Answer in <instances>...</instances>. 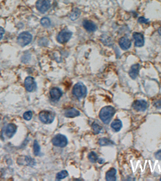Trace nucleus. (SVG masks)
Returning <instances> with one entry per match:
<instances>
[{
  "label": "nucleus",
  "mask_w": 161,
  "mask_h": 181,
  "mask_svg": "<svg viewBox=\"0 0 161 181\" xmlns=\"http://www.w3.org/2000/svg\"><path fill=\"white\" fill-rule=\"evenodd\" d=\"M115 113V109L114 107L111 106H105L102 108L99 112V118L103 123L108 124Z\"/></svg>",
  "instance_id": "nucleus-1"
},
{
  "label": "nucleus",
  "mask_w": 161,
  "mask_h": 181,
  "mask_svg": "<svg viewBox=\"0 0 161 181\" xmlns=\"http://www.w3.org/2000/svg\"><path fill=\"white\" fill-rule=\"evenodd\" d=\"M32 40V36L27 32H23L17 37V42L20 46L24 47L29 45Z\"/></svg>",
  "instance_id": "nucleus-2"
},
{
  "label": "nucleus",
  "mask_w": 161,
  "mask_h": 181,
  "mask_svg": "<svg viewBox=\"0 0 161 181\" xmlns=\"http://www.w3.org/2000/svg\"><path fill=\"white\" fill-rule=\"evenodd\" d=\"M73 93L78 98L84 97L87 94V88L82 83H78L74 86Z\"/></svg>",
  "instance_id": "nucleus-3"
},
{
  "label": "nucleus",
  "mask_w": 161,
  "mask_h": 181,
  "mask_svg": "<svg viewBox=\"0 0 161 181\" xmlns=\"http://www.w3.org/2000/svg\"><path fill=\"white\" fill-rule=\"evenodd\" d=\"M54 115L51 112L49 111H42L39 114V118L42 123L44 124H51L53 121Z\"/></svg>",
  "instance_id": "nucleus-4"
},
{
  "label": "nucleus",
  "mask_w": 161,
  "mask_h": 181,
  "mask_svg": "<svg viewBox=\"0 0 161 181\" xmlns=\"http://www.w3.org/2000/svg\"><path fill=\"white\" fill-rule=\"evenodd\" d=\"M52 143L55 146L64 147L67 145L68 141L67 138L63 134H58L54 137Z\"/></svg>",
  "instance_id": "nucleus-5"
},
{
  "label": "nucleus",
  "mask_w": 161,
  "mask_h": 181,
  "mask_svg": "<svg viewBox=\"0 0 161 181\" xmlns=\"http://www.w3.org/2000/svg\"><path fill=\"white\" fill-rule=\"evenodd\" d=\"M51 4L49 0H38L36 3L37 10L40 13H44L50 8Z\"/></svg>",
  "instance_id": "nucleus-6"
},
{
  "label": "nucleus",
  "mask_w": 161,
  "mask_h": 181,
  "mask_svg": "<svg viewBox=\"0 0 161 181\" xmlns=\"http://www.w3.org/2000/svg\"><path fill=\"white\" fill-rule=\"evenodd\" d=\"M72 35V32L69 30L67 29L62 30L58 36V41L61 44H64L69 41Z\"/></svg>",
  "instance_id": "nucleus-7"
},
{
  "label": "nucleus",
  "mask_w": 161,
  "mask_h": 181,
  "mask_svg": "<svg viewBox=\"0 0 161 181\" xmlns=\"http://www.w3.org/2000/svg\"><path fill=\"white\" fill-rule=\"evenodd\" d=\"M133 108L138 111L144 112L148 107V103L144 100H137L133 103Z\"/></svg>",
  "instance_id": "nucleus-8"
},
{
  "label": "nucleus",
  "mask_w": 161,
  "mask_h": 181,
  "mask_svg": "<svg viewBox=\"0 0 161 181\" xmlns=\"http://www.w3.org/2000/svg\"><path fill=\"white\" fill-rule=\"evenodd\" d=\"M25 86L26 90L32 92L36 89V84L33 77H28L25 80Z\"/></svg>",
  "instance_id": "nucleus-9"
},
{
  "label": "nucleus",
  "mask_w": 161,
  "mask_h": 181,
  "mask_svg": "<svg viewBox=\"0 0 161 181\" xmlns=\"http://www.w3.org/2000/svg\"><path fill=\"white\" fill-rule=\"evenodd\" d=\"M133 37L135 40V46L141 47L144 45L145 40L142 34L140 33L135 32L133 34Z\"/></svg>",
  "instance_id": "nucleus-10"
},
{
  "label": "nucleus",
  "mask_w": 161,
  "mask_h": 181,
  "mask_svg": "<svg viewBox=\"0 0 161 181\" xmlns=\"http://www.w3.org/2000/svg\"><path fill=\"white\" fill-rule=\"evenodd\" d=\"M51 99L53 101H58L61 96L62 93L60 89L57 87H54L50 90Z\"/></svg>",
  "instance_id": "nucleus-11"
},
{
  "label": "nucleus",
  "mask_w": 161,
  "mask_h": 181,
  "mask_svg": "<svg viewBox=\"0 0 161 181\" xmlns=\"http://www.w3.org/2000/svg\"><path fill=\"white\" fill-rule=\"evenodd\" d=\"M140 65L139 64L133 65L129 71V76L133 79L134 80L137 78L139 73Z\"/></svg>",
  "instance_id": "nucleus-12"
},
{
  "label": "nucleus",
  "mask_w": 161,
  "mask_h": 181,
  "mask_svg": "<svg viewBox=\"0 0 161 181\" xmlns=\"http://www.w3.org/2000/svg\"><path fill=\"white\" fill-rule=\"evenodd\" d=\"M119 45L122 49L127 50L131 46V42L129 38L127 37H123L120 39L119 42Z\"/></svg>",
  "instance_id": "nucleus-13"
},
{
  "label": "nucleus",
  "mask_w": 161,
  "mask_h": 181,
  "mask_svg": "<svg viewBox=\"0 0 161 181\" xmlns=\"http://www.w3.org/2000/svg\"><path fill=\"white\" fill-rule=\"evenodd\" d=\"M16 125L13 124H10L7 125L5 130V134L9 138H11L16 132Z\"/></svg>",
  "instance_id": "nucleus-14"
},
{
  "label": "nucleus",
  "mask_w": 161,
  "mask_h": 181,
  "mask_svg": "<svg viewBox=\"0 0 161 181\" xmlns=\"http://www.w3.org/2000/svg\"><path fill=\"white\" fill-rule=\"evenodd\" d=\"M80 114V112L74 108H71L66 110L65 112V116L67 118H75L79 116Z\"/></svg>",
  "instance_id": "nucleus-15"
},
{
  "label": "nucleus",
  "mask_w": 161,
  "mask_h": 181,
  "mask_svg": "<svg viewBox=\"0 0 161 181\" xmlns=\"http://www.w3.org/2000/svg\"><path fill=\"white\" fill-rule=\"evenodd\" d=\"M117 174V170L114 168H112L107 172L105 178L106 180L108 181H115L117 180L115 175Z\"/></svg>",
  "instance_id": "nucleus-16"
},
{
  "label": "nucleus",
  "mask_w": 161,
  "mask_h": 181,
  "mask_svg": "<svg viewBox=\"0 0 161 181\" xmlns=\"http://www.w3.org/2000/svg\"><path fill=\"white\" fill-rule=\"evenodd\" d=\"M83 26L84 29L89 32H93L96 29V26L95 24L89 20H84L83 22Z\"/></svg>",
  "instance_id": "nucleus-17"
},
{
  "label": "nucleus",
  "mask_w": 161,
  "mask_h": 181,
  "mask_svg": "<svg viewBox=\"0 0 161 181\" xmlns=\"http://www.w3.org/2000/svg\"><path fill=\"white\" fill-rule=\"evenodd\" d=\"M122 126V122L120 119H115L111 125V127L115 132H119Z\"/></svg>",
  "instance_id": "nucleus-18"
},
{
  "label": "nucleus",
  "mask_w": 161,
  "mask_h": 181,
  "mask_svg": "<svg viewBox=\"0 0 161 181\" xmlns=\"http://www.w3.org/2000/svg\"><path fill=\"white\" fill-rule=\"evenodd\" d=\"M99 143L101 146H108L113 144V141L110 140L109 139H107L106 138H102L99 139Z\"/></svg>",
  "instance_id": "nucleus-19"
},
{
  "label": "nucleus",
  "mask_w": 161,
  "mask_h": 181,
  "mask_svg": "<svg viewBox=\"0 0 161 181\" xmlns=\"http://www.w3.org/2000/svg\"><path fill=\"white\" fill-rule=\"evenodd\" d=\"M68 175V173L66 170H63L58 173L56 175V178L58 180H61L65 178H67Z\"/></svg>",
  "instance_id": "nucleus-20"
},
{
  "label": "nucleus",
  "mask_w": 161,
  "mask_h": 181,
  "mask_svg": "<svg viewBox=\"0 0 161 181\" xmlns=\"http://www.w3.org/2000/svg\"><path fill=\"white\" fill-rule=\"evenodd\" d=\"M92 127L93 129V133L95 134H99L102 130V127L101 125H99L95 123H93L92 125Z\"/></svg>",
  "instance_id": "nucleus-21"
},
{
  "label": "nucleus",
  "mask_w": 161,
  "mask_h": 181,
  "mask_svg": "<svg viewBox=\"0 0 161 181\" xmlns=\"http://www.w3.org/2000/svg\"><path fill=\"white\" fill-rule=\"evenodd\" d=\"M88 158L89 160L92 163L96 162L98 159V156L94 151H92L91 153H90V154L88 155Z\"/></svg>",
  "instance_id": "nucleus-22"
},
{
  "label": "nucleus",
  "mask_w": 161,
  "mask_h": 181,
  "mask_svg": "<svg viewBox=\"0 0 161 181\" xmlns=\"http://www.w3.org/2000/svg\"><path fill=\"white\" fill-rule=\"evenodd\" d=\"M41 24L44 27H48L51 25V21L48 17H43L41 20Z\"/></svg>",
  "instance_id": "nucleus-23"
},
{
  "label": "nucleus",
  "mask_w": 161,
  "mask_h": 181,
  "mask_svg": "<svg viewBox=\"0 0 161 181\" xmlns=\"http://www.w3.org/2000/svg\"><path fill=\"white\" fill-rule=\"evenodd\" d=\"M40 147L39 145L38 141L36 140L34 141V153L35 156H38L40 153Z\"/></svg>",
  "instance_id": "nucleus-24"
},
{
  "label": "nucleus",
  "mask_w": 161,
  "mask_h": 181,
  "mask_svg": "<svg viewBox=\"0 0 161 181\" xmlns=\"http://www.w3.org/2000/svg\"><path fill=\"white\" fill-rule=\"evenodd\" d=\"M80 14V12L78 9H76V10H74V11L72 13V14H71L70 18L72 20H74L76 19L79 17Z\"/></svg>",
  "instance_id": "nucleus-25"
},
{
  "label": "nucleus",
  "mask_w": 161,
  "mask_h": 181,
  "mask_svg": "<svg viewBox=\"0 0 161 181\" xmlns=\"http://www.w3.org/2000/svg\"><path fill=\"white\" fill-rule=\"evenodd\" d=\"M33 113L31 111L26 112L23 115V118L25 120L28 121L31 120L32 118Z\"/></svg>",
  "instance_id": "nucleus-26"
},
{
  "label": "nucleus",
  "mask_w": 161,
  "mask_h": 181,
  "mask_svg": "<svg viewBox=\"0 0 161 181\" xmlns=\"http://www.w3.org/2000/svg\"><path fill=\"white\" fill-rule=\"evenodd\" d=\"M25 160L26 161L27 165L30 166H34L35 164V162L34 159H33L32 158H30L29 157H26V159H25Z\"/></svg>",
  "instance_id": "nucleus-27"
},
{
  "label": "nucleus",
  "mask_w": 161,
  "mask_h": 181,
  "mask_svg": "<svg viewBox=\"0 0 161 181\" xmlns=\"http://www.w3.org/2000/svg\"><path fill=\"white\" fill-rule=\"evenodd\" d=\"M149 20L148 19H145V17H140L138 19V22L140 23H146L148 22Z\"/></svg>",
  "instance_id": "nucleus-28"
},
{
  "label": "nucleus",
  "mask_w": 161,
  "mask_h": 181,
  "mask_svg": "<svg viewBox=\"0 0 161 181\" xmlns=\"http://www.w3.org/2000/svg\"><path fill=\"white\" fill-rule=\"evenodd\" d=\"M155 158L156 159L161 160V150L157 151L155 154Z\"/></svg>",
  "instance_id": "nucleus-29"
},
{
  "label": "nucleus",
  "mask_w": 161,
  "mask_h": 181,
  "mask_svg": "<svg viewBox=\"0 0 161 181\" xmlns=\"http://www.w3.org/2000/svg\"><path fill=\"white\" fill-rule=\"evenodd\" d=\"M154 106L158 109H161V100H159L155 102L154 103Z\"/></svg>",
  "instance_id": "nucleus-30"
},
{
  "label": "nucleus",
  "mask_w": 161,
  "mask_h": 181,
  "mask_svg": "<svg viewBox=\"0 0 161 181\" xmlns=\"http://www.w3.org/2000/svg\"><path fill=\"white\" fill-rule=\"evenodd\" d=\"M4 33H5L4 29L3 27H1V26H0V40L3 38Z\"/></svg>",
  "instance_id": "nucleus-31"
},
{
  "label": "nucleus",
  "mask_w": 161,
  "mask_h": 181,
  "mask_svg": "<svg viewBox=\"0 0 161 181\" xmlns=\"http://www.w3.org/2000/svg\"><path fill=\"white\" fill-rule=\"evenodd\" d=\"M103 162H104V160H103V159H100V160H99V163H100V164H102V163H104Z\"/></svg>",
  "instance_id": "nucleus-32"
},
{
  "label": "nucleus",
  "mask_w": 161,
  "mask_h": 181,
  "mask_svg": "<svg viewBox=\"0 0 161 181\" xmlns=\"http://www.w3.org/2000/svg\"><path fill=\"white\" fill-rule=\"evenodd\" d=\"M158 33L160 36H161V27H160L158 29Z\"/></svg>",
  "instance_id": "nucleus-33"
},
{
  "label": "nucleus",
  "mask_w": 161,
  "mask_h": 181,
  "mask_svg": "<svg viewBox=\"0 0 161 181\" xmlns=\"http://www.w3.org/2000/svg\"><path fill=\"white\" fill-rule=\"evenodd\" d=\"M160 181H161V178H160Z\"/></svg>",
  "instance_id": "nucleus-34"
}]
</instances>
